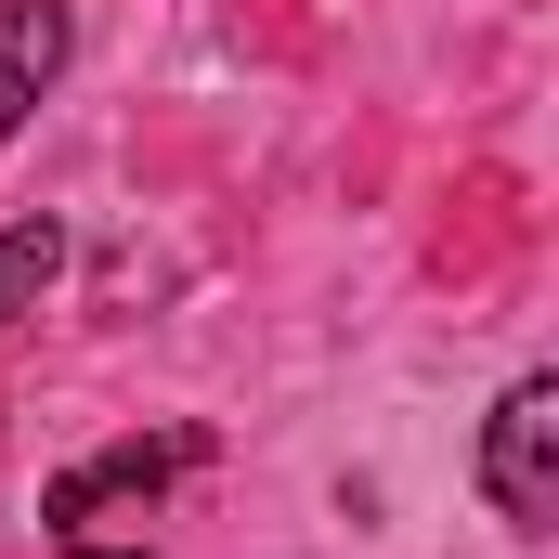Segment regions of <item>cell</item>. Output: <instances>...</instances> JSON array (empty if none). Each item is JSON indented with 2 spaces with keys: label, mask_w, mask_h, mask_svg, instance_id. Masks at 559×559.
Returning <instances> with one entry per match:
<instances>
[{
  "label": "cell",
  "mask_w": 559,
  "mask_h": 559,
  "mask_svg": "<svg viewBox=\"0 0 559 559\" xmlns=\"http://www.w3.org/2000/svg\"><path fill=\"white\" fill-rule=\"evenodd\" d=\"M182 468V442H118V455H92V468H66L52 481V534L79 559H156V547H105L131 508H156V481Z\"/></svg>",
  "instance_id": "2"
},
{
  "label": "cell",
  "mask_w": 559,
  "mask_h": 559,
  "mask_svg": "<svg viewBox=\"0 0 559 559\" xmlns=\"http://www.w3.org/2000/svg\"><path fill=\"white\" fill-rule=\"evenodd\" d=\"M481 495H495V521H521V534H547L559 521V378H521L495 429H481Z\"/></svg>",
  "instance_id": "1"
},
{
  "label": "cell",
  "mask_w": 559,
  "mask_h": 559,
  "mask_svg": "<svg viewBox=\"0 0 559 559\" xmlns=\"http://www.w3.org/2000/svg\"><path fill=\"white\" fill-rule=\"evenodd\" d=\"M52 274H66V235H52V222H13V235H0V338L52 299Z\"/></svg>",
  "instance_id": "4"
},
{
  "label": "cell",
  "mask_w": 559,
  "mask_h": 559,
  "mask_svg": "<svg viewBox=\"0 0 559 559\" xmlns=\"http://www.w3.org/2000/svg\"><path fill=\"white\" fill-rule=\"evenodd\" d=\"M52 79H66V0H0V143L26 131Z\"/></svg>",
  "instance_id": "3"
}]
</instances>
